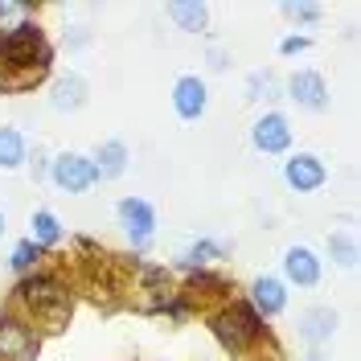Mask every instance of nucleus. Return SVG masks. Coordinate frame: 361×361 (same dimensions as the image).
I'll list each match as a JSON object with an SVG mask.
<instances>
[{
    "instance_id": "f257e3e1",
    "label": "nucleus",
    "mask_w": 361,
    "mask_h": 361,
    "mask_svg": "<svg viewBox=\"0 0 361 361\" xmlns=\"http://www.w3.org/2000/svg\"><path fill=\"white\" fill-rule=\"evenodd\" d=\"M17 304H21L25 312L33 316V320H42L45 329H66L70 316H74V292H70V283L62 275H54V271H29L17 279Z\"/></svg>"
},
{
    "instance_id": "f03ea898",
    "label": "nucleus",
    "mask_w": 361,
    "mask_h": 361,
    "mask_svg": "<svg viewBox=\"0 0 361 361\" xmlns=\"http://www.w3.org/2000/svg\"><path fill=\"white\" fill-rule=\"evenodd\" d=\"M209 333H214V341L222 345L230 357H243L247 349H255L259 341L267 337V320L250 308L247 300H230V304H222L218 312H209Z\"/></svg>"
},
{
    "instance_id": "7ed1b4c3",
    "label": "nucleus",
    "mask_w": 361,
    "mask_h": 361,
    "mask_svg": "<svg viewBox=\"0 0 361 361\" xmlns=\"http://www.w3.org/2000/svg\"><path fill=\"white\" fill-rule=\"evenodd\" d=\"M42 333L17 312H0V361H37Z\"/></svg>"
},
{
    "instance_id": "20e7f679",
    "label": "nucleus",
    "mask_w": 361,
    "mask_h": 361,
    "mask_svg": "<svg viewBox=\"0 0 361 361\" xmlns=\"http://www.w3.org/2000/svg\"><path fill=\"white\" fill-rule=\"evenodd\" d=\"M115 218H119L123 238H128L135 250H144L157 238V209L144 202V197H123V202L115 205Z\"/></svg>"
},
{
    "instance_id": "39448f33",
    "label": "nucleus",
    "mask_w": 361,
    "mask_h": 361,
    "mask_svg": "<svg viewBox=\"0 0 361 361\" xmlns=\"http://www.w3.org/2000/svg\"><path fill=\"white\" fill-rule=\"evenodd\" d=\"M49 180L62 193H87L90 185H99V173H94V160L82 152H58L49 164Z\"/></svg>"
},
{
    "instance_id": "423d86ee",
    "label": "nucleus",
    "mask_w": 361,
    "mask_h": 361,
    "mask_svg": "<svg viewBox=\"0 0 361 361\" xmlns=\"http://www.w3.org/2000/svg\"><path fill=\"white\" fill-rule=\"evenodd\" d=\"M250 144L263 152V157H283L292 148V119L283 111H263L250 123Z\"/></svg>"
},
{
    "instance_id": "0eeeda50",
    "label": "nucleus",
    "mask_w": 361,
    "mask_h": 361,
    "mask_svg": "<svg viewBox=\"0 0 361 361\" xmlns=\"http://www.w3.org/2000/svg\"><path fill=\"white\" fill-rule=\"evenodd\" d=\"M283 180H288L292 193H316V189H324L329 169H324V160L316 152H292L283 160Z\"/></svg>"
},
{
    "instance_id": "6e6552de",
    "label": "nucleus",
    "mask_w": 361,
    "mask_h": 361,
    "mask_svg": "<svg viewBox=\"0 0 361 361\" xmlns=\"http://www.w3.org/2000/svg\"><path fill=\"white\" fill-rule=\"evenodd\" d=\"M288 99L304 111H324L329 107V78L320 70H292L288 74Z\"/></svg>"
},
{
    "instance_id": "1a4fd4ad",
    "label": "nucleus",
    "mask_w": 361,
    "mask_h": 361,
    "mask_svg": "<svg viewBox=\"0 0 361 361\" xmlns=\"http://www.w3.org/2000/svg\"><path fill=\"white\" fill-rule=\"evenodd\" d=\"M337 329H341L337 308H324V304L304 308V312H300V320H295V333H300V341H304V345H312V349H324L329 341L337 337Z\"/></svg>"
},
{
    "instance_id": "9d476101",
    "label": "nucleus",
    "mask_w": 361,
    "mask_h": 361,
    "mask_svg": "<svg viewBox=\"0 0 361 361\" xmlns=\"http://www.w3.org/2000/svg\"><path fill=\"white\" fill-rule=\"evenodd\" d=\"M324 275V263L312 247H288L283 250V283L292 288H316Z\"/></svg>"
},
{
    "instance_id": "9b49d317",
    "label": "nucleus",
    "mask_w": 361,
    "mask_h": 361,
    "mask_svg": "<svg viewBox=\"0 0 361 361\" xmlns=\"http://www.w3.org/2000/svg\"><path fill=\"white\" fill-rule=\"evenodd\" d=\"M209 107V90H205L202 74H180L173 82V111L180 119H202Z\"/></svg>"
},
{
    "instance_id": "f8f14e48",
    "label": "nucleus",
    "mask_w": 361,
    "mask_h": 361,
    "mask_svg": "<svg viewBox=\"0 0 361 361\" xmlns=\"http://www.w3.org/2000/svg\"><path fill=\"white\" fill-rule=\"evenodd\" d=\"M247 304L263 316V320H275V316L288 308V283H283L279 275H259V279L250 283V300Z\"/></svg>"
},
{
    "instance_id": "ddd939ff",
    "label": "nucleus",
    "mask_w": 361,
    "mask_h": 361,
    "mask_svg": "<svg viewBox=\"0 0 361 361\" xmlns=\"http://www.w3.org/2000/svg\"><path fill=\"white\" fill-rule=\"evenodd\" d=\"M49 107L58 115H70V111H82L87 107V78L82 74H62L49 82Z\"/></svg>"
},
{
    "instance_id": "4468645a",
    "label": "nucleus",
    "mask_w": 361,
    "mask_h": 361,
    "mask_svg": "<svg viewBox=\"0 0 361 361\" xmlns=\"http://www.w3.org/2000/svg\"><path fill=\"white\" fill-rule=\"evenodd\" d=\"M94 173H99V180H115L128 173V160H132V152H128V144L123 140H103L99 144V152H94Z\"/></svg>"
},
{
    "instance_id": "2eb2a0df",
    "label": "nucleus",
    "mask_w": 361,
    "mask_h": 361,
    "mask_svg": "<svg viewBox=\"0 0 361 361\" xmlns=\"http://www.w3.org/2000/svg\"><path fill=\"white\" fill-rule=\"evenodd\" d=\"M164 13H169V21L177 25L180 33H202L209 25V4L205 0H173Z\"/></svg>"
},
{
    "instance_id": "dca6fc26",
    "label": "nucleus",
    "mask_w": 361,
    "mask_h": 361,
    "mask_svg": "<svg viewBox=\"0 0 361 361\" xmlns=\"http://www.w3.org/2000/svg\"><path fill=\"white\" fill-rule=\"evenodd\" d=\"M29 160V144H25L21 128H0V173H17Z\"/></svg>"
},
{
    "instance_id": "f3484780",
    "label": "nucleus",
    "mask_w": 361,
    "mask_h": 361,
    "mask_svg": "<svg viewBox=\"0 0 361 361\" xmlns=\"http://www.w3.org/2000/svg\"><path fill=\"white\" fill-rule=\"evenodd\" d=\"M29 238L42 250L58 247V243H62V222H58V214H54V209H33V218H29Z\"/></svg>"
},
{
    "instance_id": "a211bd4d",
    "label": "nucleus",
    "mask_w": 361,
    "mask_h": 361,
    "mask_svg": "<svg viewBox=\"0 0 361 361\" xmlns=\"http://www.w3.org/2000/svg\"><path fill=\"white\" fill-rule=\"evenodd\" d=\"M226 255H230V247H226V243H214V238H197L193 247L180 255V267L205 271L209 263H218V259H226Z\"/></svg>"
},
{
    "instance_id": "6ab92c4d",
    "label": "nucleus",
    "mask_w": 361,
    "mask_h": 361,
    "mask_svg": "<svg viewBox=\"0 0 361 361\" xmlns=\"http://www.w3.org/2000/svg\"><path fill=\"white\" fill-rule=\"evenodd\" d=\"M45 259V250L33 243V238H21L17 247H13V255H8V267L17 271V275H29V271H37Z\"/></svg>"
},
{
    "instance_id": "aec40b11",
    "label": "nucleus",
    "mask_w": 361,
    "mask_h": 361,
    "mask_svg": "<svg viewBox=\"0 0 361 361\" xmlns=\"http://www.w3.org/2000/svg\"><path fill=\"white\" fill-rule=\"evenodd\" d=\"M279 13H283L292 25H316L320 17H324V4H316V0H283Z\"/></svg>"
},
{
    "instance_id": "412c9836",
    "label": "nucleus",
    "mask_w": 361,
    "mask_h": 361,
    "mask_svg": "<svg viewBox=\"0 0 361 361\" xmlns=\"http://www.w3.org/2000/svg\"><path fill=\"white\" fill-rule=\"evenodd\" d=\"M329 255H333V263H337V267H357V238H353V234H345V230H341V234H329Z\"/></svg>"
},
{
    "instance_id": "4be33fe9",
    "label": "nucleus",
    "mask_w": 361,
    "mask_h": 361,
    "mask_svg": "<svg viewBox=\"0 0 361 361\" xmlns=\"http://www.w3.org/2000/svg\"><path fill=\"white\" fill-rule=\"evenodd\" d=\"M247 99H275V78H271V70H255L247 78Z\"/></svg>"
},
{
    "instance_id": "5701e85b",
    "label": "nucleus",
    "mask_w": 361,
    "mask_h": 361,
    "mask_svg": "<svg viewBox=\"0 0 361 361\" xmlns=\"http://www.w3.org/2000/svg\"><path fill=\"white\" fill-rule=\"evenodd\" d=\"M308 49H312V37H308V33H288V37L279 42V54H283V58H295V54H308Z\"/></svg>"
},
{
    "instance_id": "b1692460",
    "label": "nucleus",
    "mask_w": 361,
    "mask_h": 361,
    "mask_svg": "<svg viewBox=\"0 0 361 361\" xmlns=\"http://www.w3.org/2000/svg\"><path fill=\"white\" fill-rule=\"evenodd\" d=\"M29 169H33V177H37V180L49 173V164H45V152H42V148H37V152H29Z\"/></svg>"
},
{
    "instance_id": "393cba45",
    "label": "nucleus",
    "mask_w": 361,
    "mask_h": 361,
    "mask_svg": "<svg viewBox=\"0 0 361 361\" xmlns=\"http://www.w3.org/2000/svg\"><path fill=\"white\" fill-rule=\"evenodd\" d=\"M226 66H230L226 49H209V70H226Z\"/></svg>"
},
{
    "instance_id": "a878e982",
    "label": "nucleus",
    "mask_w": 361,
    "mask_h": 361,
    "mask_svg": "<svg viewBox=\"0 0 361 361\" xmlns=\"http://www.w3.org/2000/svg\"><path fill=\"white\" fill-rule=\"evenodd\" d=\"M304 361H333V357H329L324 349H308V353H304Z\"/></svg>"
},
{
    "instance_id": "bb28decb",
    "label": "nucleus",
    "mask_w": 361,
    "mask_h": 361,
    "mask_svg": "<svg viewBox=\"0 0 361 361\" xmlns=\"http://www.w3.org/2000/svg\"><path fill=\"white\" fill-rule=\"evenodd\" d=\"M0 238H4V209H0Z\"/></svg>"
}]
</instances>
